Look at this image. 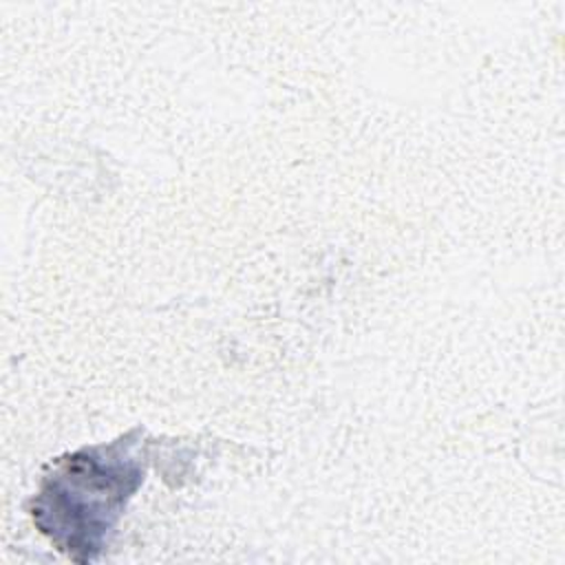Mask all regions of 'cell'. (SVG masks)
I'll use <instances>...</instances> for the list:
<instances>
[{
	"mask_svg": "<svg viewBox=\"0 0 565 565\" xmlns=\"http://www.w3.org/2000/svg\"><path fill=\"white\" fill-rule=\"evenodd\" d=\"M126 446L119 439L62 459L33 501L35 525L73 561L86 563L99 554L115 519L143 479Z\"/></svg>",
	"mask_w": 565,
	"mask_h": 565,
	"instance_id": "1",
	"label": "cell"
}]
</instances>
